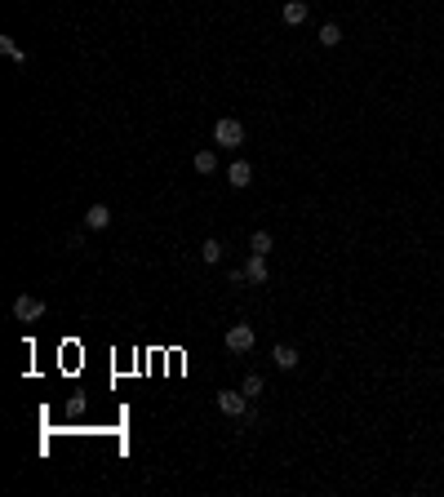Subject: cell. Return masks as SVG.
Segmentation results:
<instances>
[{
	"instance_id": "cell-12",
	"label": "cell",
	"mask_w": 444,
	"mask_h": 497,
	"mask_svg": "<svg viewBox=\"0 0 444 497\" xmlns=\"http://www.w3.org/2000/svg\"><path fill=\"white\" fill-rule=\"evenodd\" d=\"M271 245H275V240H271V231H254V236H249V249H254V253H262V258L271 253Z\"/></svg>"
},
{
	"instance_id": "cell-5",
	"label": "cell",
	"mask_w": 444,
	"mask_h": 497,
	"mask_svg": "<svg viewBox=\"0 0 444 497\" xmlns=\"http://www.w3.org/2000/svg\"><path fill=\"white\" fill-rule=\"evenodd\" d=\"M245 280H249V284H267V280H271V266H267L262 253H254V258L245 262Z\"/></svg>"
},
{
	"instance_id": "cell-14",
	"label": "cell",
	"mask_w": 444,
	"mask_h": 497,
	"mask_svg": "<svg viewBox=\"0 0 444 497\" xmlns=\"http://www.w3.org/2000/svg\"><path fill=\"white\" fill-rule=\"evenodd\" d=\"M191 165H196V174H213V169H218V155H213V151H196Z\"/></svg>"
},
{
	"instance_id": "cell-8",
	"label": "cell",
	"mask_w": 444,
	"mask_h": 497,
	"mask_svg": "<svg viewBox=\"0 0 444 497\" xmlns=\"http://www.w3.org/2000/svg\"><path fill=\"white\" fill-rule=\"evenodd\" d=\"M271 360H275V369H298V346L280 342V346L271 351Z\"/></svg>"
},
{
	"instance_id": "cell-2",
	"label": "cell",
	"mask_w": 444,
	"mask_h": 497,
	"mask_svg": "<svg viewBox=\"0 0 444 497\" xmlns=\"http://www.w3.org/2000/svg\"><path fill=\"white\" fill-rule=\"evenodd\" d=\"M222 342H227V351H236V355H245V351H254V329H249V324H231Z\"/></svg>"
},
{
	"instance_id": "cell-16",
	"label": "cell",
	"mask_w": 444,
	"mask_h": 497,
	"mask_svg": "<svg viewBox=\"0 0 444 497\" xmlns=\"http://www.w3.org/2000/svg\"><path fill=\"white\" fill-rule=\"evenodd\" d=\"M85 408H89V399H85V395H71V399H67V418H80Z\"/></svg>"
},
{
	"instance_id": "cell-11",
	"label": "cell",
	"mask_w": 444,
	"mask_h": 497,
	"mask_svg": "<svg viewBox=\"0 0 444 497\" xmlns=\"http://www.w3.org/2000/svg\"><path fill=\"white\" fill-rule=\"evenodd\" d=\"M320 45H325V49L342 45V27H338V22H325V27H320Z\"/></svg>"
},
{
	"instance_id": "cell-7",
	"label": "cell",
	"mask_w": 444,
	"mask_h": 497,
	"mask_svg": "<svg viewBox=\"0 0 444 497\" xmlns=\"http://www.w3.org/2000/svg\"><path fill=\"white\" fill-rule=\"evenodd\" d=\"M227 183H231L236 191H245L249 183H254V169H249V160H236L231 169H227Z\"/></svg>"
},
{
	"instance_id": "cell-9",
	"label": "cell",
	"mask_w": 444,
	"mask_h": 497,
	"mask_svg": "<svg viewBox=\"0 0 444 497\" xmlns=\"http://www.w3.org/2000/svg\"><path fill=\"white\" fill-rule=\"evenodd\" d=\"M0 54H5V58H9V63H18V67H27V54H22V49H18V40H14V36H0Z\"/></svg>"
},
{
	"instance_id": "cell-10",
	"label": "cell",
	"mask_w": 444,
	"mask_h": 497,
	"mask_svg": "<svg viewBox=\"0 0 444 497\" xmlns=\"http://www.w3.org/2000/svg\"><path fill=\"white\" fill-rule=\"evenodd\" d=\"M284 22H289V27L307 22V0H284Z\"/></svg>"
},
{
	"instance_id": "cell-15",
	"label": "cell",
	"mask_w": 444,
	"mask_h": 497,
	"mask_svg": "<svg viewBox=\"0 0 444 497\" xmlns=\"http://www.w3.org/2000/svg\"><path fill=\"white\" fill-rule=\"evenodd\" d=\"M200 258H205L209 266H218L222 262V245H218V240H205V245H200Z\"/></svg>"
},
{
	"instance_id": "cell-3",
	"label": "cell",
	"mask_w": 444,
	"mask_h": 497,
	"mask_svg": "<svg viewBox=\"0 0 444 497\" xmlns=\"http://www.w3.org/2000/svg\"><path fill=\"white\" fill-rule=\"evenodd\" d=\"M218 408L227 418H245L249 413V395L245 391H218Z\"/></svg>"
},
{
	"instance_id": "cell-4",
	"label": "cell",
	"mask_w": 444,
	"mask_h": 497,
	"mask_svg": "<svg viewBox=\"0 0 444 497\" xmlns=\"http://www.w3.org/2000/svg\"><path fill=\"white\" fill-rule=\"evenodd\" d=\"M40 315H45V302H40V298H27V293L14 298V320L31 324V320H40Z\"/></svg>"
},
{
	"instance_id": "cell-6",
	"label": "cell",
	"mask_w": 444,
	"mask_h": 497,
	"mask_svg": "<svg viewBox=\"0 0 444 497\" xmlns=\"http://www.w3.org/2000/svg\"><path fill=\"white\" fill-rule=\"evenodd\" d=\"M85 227H89V231H107V227H112V209H107V204H89V209H85Z\"/></svg>"
},
{
	"instance_id": "cell-13",
	"label": "cell",
	"mask_w": 444,
	"mask_h": 497,
	"mask_svg": "<svg viewBox=\"0 0 444 497\" xmlns=\"http://www.w3.org/2000/svg\"><path fill=\"white\" fill-rule=\"evenodd\" d=\"M240 391H245L249 399H258L262 391H267V382H262V373H249V378H245V386H240Z\"/></svg>"
},
{
	"instance_id": "cell-1",
	"label": "cell",
	"mask_w": 444,
	"mask_h": 497,
	"mask_svg": "<svg viewBox=\"0 0 444 497\" xmlns=\"http://www.w3.org/2000/svg\"><path fill=\"white\" fill-rule=\"evenodd\" d=\"M213 142H218V147H240V142H245V125H240L236 116H222L218 125H213Z\"/></svg>"
}]
</instances>
